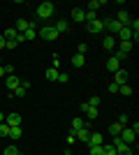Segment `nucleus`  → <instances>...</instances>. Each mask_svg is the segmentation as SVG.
Instances as JSON below:
<instances>
[{"label":"nucleus","instance_id":"c756f323","mask_svg":"<svg viewBox=\"0 0 139 155\" xmlns=\"http://www.w3.org/2000/svg\"><path fill=\"white\" fill-rule=\"evenodd\" d=\"M0 137H9V125L0 123Z\"/></svg>","mask_w":139,"mask_h":155},{"label":"nucleus","instance_id":"dca6fc26","mask_svg":"<svg viewBox=\"0 0 139 155\" xmlns=\"http://www.w3.org/2000/svg\"><path fill=\"white\" fill-rule=\"evenodd\" d=\"M107 70H109V72L114 74V72H118V70H121V63H118V60H116V58L111 56V58L107 60Z\"/></svg>","mask_w":139,"mask_h":155},{"label":"nucleus","instance_id":"72a5a7b5","mask_svg":"<svg viewBox=\"0 0 139 155\" xmlns=\"http://www.w3.org/2000/svg\"><path fill=\"white\" fill-rule=\"evenodd\" d=\"M118 125H123V127H127V125H130V118H127L125 114H123V116L118 118Z\"/></svg>","mask_w":139,"mask_h":155},{"label":"nucleus","instance_id":"39448f33","mask_svg":"<svg viewBox=\"0 0 139 155\" xmlns=\"http://www.w3.org/2000/svg\"><path fill=\"white\" fill-rule=\"evenodd\" d=\"M114 84L116 86H125L127 84V72L123 70V67H121L118 72H114Z\"/></svg>","mask_w":139,"mask_h":155},{"label":"nucleus","instance_id":"49530a36","mask_svg":"<svg viewBox=\"0 0 139 155\" xmlns=\"http://www.w3.org/2000/svg\"><path fill=\"white\" fill-rule=\"evenodd\" d=\"M0 65H2V58H0Z\"/></svg>","mask_w":139,"mask_h":155},{"label":"nucleus","instance_id":"423d86ee","mask_svg":"<svg viewBox=\"0 0 139 155\" xmlns=\"http://www.w3.org/2000/svg\"><path fill=\"white\" fill-rule=\"evenodd\" d=\"M5 86L9 88V91H14V88H19V86H21V79L16 77V74H9V77H5Z\"/></svg>","mask_w":139,"mask_h":155},{"label":"nucleus","instance_id":"a878e982","mask_svg":"<svg viewBox=\"0 0 139 155\" xmlns=\"http://www.w3.org/2000/svg\"><path fill=\"white\" fill-rule=\"evenodd\" d=\"M16 35H19V32L14 30V28H7V30L2 32V37H5V39H16Z\"/></svg>","mask_w":139,"mask_h":155},{"label":"nucleus","instance_id":"79ce46f5","mask_svg":"<svg viewBox=\"0 0 139 155\" xmlns=\"http://www.w3.org/2000/svg\"><path fill=\"white\" fill-rule=\"evenodd\" d=\"M21 88H23V91H28V88H30V81H23V79H21Z\"/></svg>","mask_w":139,"mask_h":155},{"label":"nucleus","instance_id":"c9c22d12","mask_svg":"<svg viewBox=\"0 0 139 155\" xmlns=\"http://www.w3.org/2000/svg\"><path fill=\"white\" fill-rule=\"evenodd\" d=\"M88 107H95V109H98V104H100V97H91V100H88Z\"/></svg>","mask_w":139,"mask_h":155},{"label":"nucleus","instance_id":"e433bc0d","mask_svg":"<svg viewBox=\"0 0 139 155\" xmlns=\"http://www.w3.org/2000/svg\"><path fill=\"white\" fill-rule=\"evenodd\" d=\"M16 46H19V44H16L14 39H7V42H5V49H16Z\"/></svg>","mask_w":139,"mask_h":155},{"label":"nucleus","instance_id":"b1692460","mask_svg":"<svg viewBox=\"0 0 139 155\" xmlns=\"http://www.w3.org/2000/svg\"><path fill=\"white\" fill-rule=\"evenodd\" d=\"M2 155H21V153H19L16 146H5V148H2Z\"/></svg>","mask_w":139,"mask_h":155},{"label":"nucleus","instance_id":"f257e3e1","mask_svg":"<svg viewBox=\"0 0 139 155\" xmlns=\"http://www.w3.org/2000/svg\"><path fill=\"white\" fill-rule=\"evenodd\" d=\"M53 12H56V5H53V2H42V5L37 7V19L46 21V19L53 16Z\"/></svg>","mask_w":139,"mask_h":155},{"label":"nucleus","instance_id":"5701e85b","mask_svg":"<svg viewBox=\"0 0 139 155\" xmlns=\"http://www.w3.org/2000/svg\"><path fill=\"white\" fill-rule=\"evenodd\" d=\"M121 132H123V125H118V123H114L111 127H109V134H111V137H118Z\"/></svg>","mask_w":139,"mask_h":155},{"label":"nucleus","instance_id":"f704fd0d","mask_svg":"<svg viewBox=\"0 0 139 155\" xmlns=\"http://www.w3.org/2000/svg\"><path fill=\"white\" fill-rule=\"evenodd\" d=\"M74 141H77V132L70 130V134H67V143H74Z\"/></svg>","mask_w":139,"mask_h":155},{"label":"nucleus","instance_id":"58836bf2","mask_svg":"<svg viewBox=\"0 0 139 155\" xmlns=\"http://www.w3.org/2000/svg\"><path fill=\"white\" fill-rule=\"evenodd\" d=\"M2 67H5V77H9V74H14V67H12V65H2Z\"/></svg>","mask_w":139,"mask_h":155},{"label":"nucleus","instance_id":"9d476101","mask_svg":"<svg viewBox=\"0 0 139 155\" xmlns=\"http://www.w3.org/2000/svg\"><path fill=\"white\" fill-rule=\"evenodd\" d=\"M104 143V137L100 132H91V139H88V146H102Z\"/></svg>","mask_w":139,"mask_h":155},{"label":"nucleus","instance_id":"8fccbe9b","mask_svg":"<svg viewBox=\"0 0 139 155\" xmlns=\"http://www.w3.org/2000/svg\"><path fill=\"white\" fill-rule=\"evenodd\" d=\"M0 155H2V153H0Z\"/></svg>","mask_w":139,"mask_h":155},{"label":"nucleus","instance_id":"4468645a","mask_svg":"<svg viewBox=\"0 0 139 155\" xmlns=\"http://www.w3.org/2000/svg\"><path fill=\"white\" fill-rule=\"evenodd\" d=\"M53 28H56V32L60 35V32H67V30H70V23H67L65 19H60V21H56V23H53Z\"/></svg>","mask_w":139,"mask_h":155},{"label":"nucleus","instance_id":"6e6552de","mask_svg":"<svg viewBox=\"0 0 139 155\" xmlns=\"http://www.w3.org/2000/svg\"><path fill=\"white\" fill-rule=\"evenodd\" d=\"M5 123L9 125V127H19L21 125V116L14 111V114H9V116H5Z\"/></svg>","mask_w":139,"mask_h":155},{"label":"nucleus","instance_id":"0eeeda50","mask_svg":"<svg viewBox=\"0 0 139 155\" xmlns=\"http://www.w3.org/2000/svg\"><path fill=\"white\" fill-rule=\"evenodd\" d=\"M88 32H95V35H98V32H102L104 30V21H100V19H95V21H91V23H88Z\"/></svg>","mask_w":139,"mask_h":155},{"label":"nucleus","instance_id":"393cba45","mask_svg":"<svg viewBox=\"0 0 139 155\" xmlns=\"http://www.w3.org/2000/svg\"><path fill=\"white\" fill-rule=\"evenodd\" d=\"M102 5H104V2H98V0H91V2L86 5V9H91V12H98V9H100Z\"/></svg>","mask_w":139,"mask_h":155},{"label":"nucleus","instance_id":"de8ad7c7","mask_svg":"<svg viewBox=\"0 0 139 155\" xmlns=\"http://www.w3.org/2000/svg\"><path fill=\"white\" fill-rule=\"evenodd\" d=\"M0 153H2V148H0Z\"/></svg>","mask_w":139,"mask_h":155},{"label":"nucleus","instance_id":"f8f14e48","mask_svg":"<svg viewBox=\"0 0 139 155\" xmlns=\"http://www.w3.org/2000/svg\"><path fill=\"white\" fill-rule=\"evenodd\" d=\"M116 21H118L121 26H130V21H132V19H130V14H127L125 9H121V12L116 14Z\"/></svg>","mask_w":139,"mask_h":155},{"label":"nucleus","instance_id":"a211bd4d","mask_svg":"<svg viewBox=\"0 0 139 155\" xmlns=\"http://www.w3.org/2000/svg\"><path fill=\"white\" fill-rule=\"evenodd\" d=\"M44 77L49 79V81H56V79H58V70H56V67H49V70L44 72Z\"/></svg>","mask_w":139,"mask_h":155},{"label":"nucleus","instance_id":"473e14b6","mask_svg":"<svg viewBox=\"0 0 139 155\" xmlns=\"http://www.w3.org/2000/svg\"><path fill=\"white\" fill-rule=\"evenodd\" d=\"M86 12V23H91V21H95L98 16H95V12H91V9H84Z\"/></svg>","mask_w":139,"mask_h":155},{"label":"nucleus","instance_id":"f03ea898","mask_svg":"<svg viewBox=\"0 0 139 155\" xmlns=\"http://www.w3.org/2000/svg\"><path fill=\"white\" fill-rule=\"evenodd\" d=\"M37 37L46 39V42H53V39H58V32L53 26H40L37 28Z\"/></svg>","mask_w":139,"mask_h":155},{"label":"nucleus","instance_id":"20e7f679","mask_svg":"<svg viewBox=\"0 0 139 155\" xmlns=\"http://www.w3.org/2000/svg\"><path fill=\"white\" fill-rule=\"evenodd\" d=\"M121 141H123V143H127V146H132V143H134V139H137V134H134V132H132V130H130V127H123V132H121Z\"/></svg>","mask_w":139,"mask_h":155},{"label":"nucleus","instance_id":"a18cd8bd","mask_svg":"<svg viewBox=\"0 0 139 155\" xmlns=\"http://www.w3.org/2000/svg\"><path fill=\"white\" fill-rule=\"evenodd\" d=\"M0 123H5V114L2 111H0Z\"/></svg>","mask_w":139,"mask_h":155},{"label":"nucleus","instance_id":"2f4dec72","mask_svg":"<svg viewBox=\"0 0 139 155\" xmlns=\"http://www.w3.org/2000/svg\"><path fill=\"white\" fill-rule=\"evenodd\" d=\"M114 58L118 60V63H123V60L127 58V53H123V51H118V49H116V53H114Z\"/></svg>","mask_w":139,"mask_h":155},{"label":"nucleus","instance_id":"aec40b11","mask_svg":"<svg viewBox=\"0 0 139 155\" xmlns=\"http://www.w3.org/2000/svg\"><path fill=\"white\" fill-rule=\"evenodd\" d=\"M116 46H118V51H123V53H130V51H132V42H121V44H116Z\"/></svg>","mask_w":139,"mask_h":155},{"label":"nucleus","instance_id":"bb28decb","mask_svg":"<svg viewBox=\"0 0 139 155\" xmlns=\"http://www.w3.org/2000/svg\"><path fill=\"white\" fill-rule=\"evenodd\" d=\"M21 134H23V130H21V125H19V127H9V137H12V139H19Z\"/></svg>","mask_w":139,"mask_h":155},{"label":"nucleus","instance_id":"412c9836","mask_svg":"<svg viewBox=\"0 0 139 155\" xmlns=\"http://www.w3.org/2000/svg\"><path fill=\"white\" fill-rule=\"evenodd\" d=\"M88 153L91 155H104V143L102 146H88Z\"/></svg>","mask_w":139,"mask_h":155},{"label":"nucleus","instance_id":"cd10ccee","mask_svg":"<svg viewBox=\"0 0 139 155\" xmlns=\"http://www.w3.org/2000/svg\"><path fill=\"white\" fill-rule=\"evenodd\" d=\"M118 93H121V95H125V97H130V95H132V88H130V86H118Z\"/></svg>","mask_w":139,"mask_h":155},{"label":"nucleus","instance_id":"7c9ffc66","mask_svg":"<svg viewBox=\"0 0 139 155\" xmlns=\"http://www.w3.org/2000/svg\"><path fill=\"white\" fill-rule=\"evenodd\" d=\"M56 81L65 84V81H70V74H67V72H58V79H56Z\"/></svg>","mask_w":139,"mask_h":155},{"label":"nucleus","instance_id":"4be33fe9","mask_svg":"<svg viewBox=\"0 0 139 155\" xmlns=\"http://www.w3.org/2000/svg\"><path fill=\"white\" fill-rule=\"evenodd\" d=\"M81 127H86V120H84V118H74L72 120V130L77 132V130H81Z\"/></svg>","mask_w":139,"mask_h":155},{"label":"nucleus","instance_id":"4c0bfd02","mask_svg":"<svg viewBox=\"0 0 139 155\" xmlns=\"http://www.w3.org/2000/svg\"><path fill=\"white\" fill-rule=\"evenodd\" d=\"M51 67H56V70H58V67H60V56H58V53L53 56V63H51Z\"/></svg>","mask_w":139,"mask_h":155},{"label":"nucleus","instance_id":"2eb2a0df","mask_svg":"<svg viewBox=\"0 0 139 155\" xmlns=\"http://www.w3.org/2000/svg\"><path fill=\"white\" fill-rule=\"evenodd\" d=\"M28 28H30V21H23V19H19V21H16V26H14V30H16V32L21 35V32H26Z\"/></svg>","mask_w":139,"mask_h":155},{"label":"nucleus","instance_id":"c85d7f7f","mask_svg":"<svg viewBox=\"0 0 139 155\" xmlns=\"http://www.w3.org/2000/svg\"><path fill=\"white\" fill-rule=\"evenodd\" d=\"M84 114H86V116L91 118V120H93V118H98V109H95V107H88V109L84 111Z\"/></svg>","mask_w":139,"mask_h":155},{"label":"nucleus","instance_id":"ddd939ff","mask_svg":"<svg viewBox=\"0 0 139 155\" xmlns=\"http://www.w3.org/2000/svg\"><path fill=\"white\" fill-rule=\"evenodd\" d=\"M102 46H104L107 51H114V49H116V37H114V35H107V37L102 39Z\"/></svg>","mask_w":139,"mask_h":155},{"label":"nucleus","instance_id":"7ed1b4c3","mask_svg":"<svg viewBox=\"0 0 139 155\" xmlns=\"http://www.w3.org/2000/svg\"><path fill=\"white\" fill-rule=\"evenodd\" d=\"M121 28H123V26H121V23H118L116 19H107V21H104V30L109 32V35H114V37L118 35V30H121Z\"/></svg>","mask_w":139,"mask_h":155},{"label":"nucleus","instance_id":"ea45409f","mask_svg":"<svg viewBox=\"0 0 139 155\" xmlns=\"http://www.w3.org/2000/svg\"><path fill=\"white\" fill-rule=\"evenodd\" d=\"M86 51H88V44H79V51H77V53H81V56H86Z\"/></svg>","mask_w":139,"mask_h":155},{"label":"nucleus","instance_id":"f3484780","mask_svg":"<svg viewBox=\"0 0 139 155\" xmlns=\"http://www.w3.org/2000/svg\"><path fill=\"white\" fill-rule=\"evenodd\" d=\"M72 65L79 70V67H84V65H86V58H84L81 53H74V56H72Z\"/></svg>","mask_w":139,"mask_h":155},{"label":"nucleus","instance_id":"a19ab883","mask_svg":"<svg viewBox=\"0 0 139 155\" xmlns=\"http://www.w3.org/2000/svg\"><path fill=\"white\" fill-rule=\"evenodd\" d=\"M109 93H118V86L114 84V81H111V84H109Z\"/></svg>","mask_w":139,"mask_h":155},{"label":"nucleus","instance_id":"1a4fd4ad","mask_svg":"<svg viewBox=\"0 0 139 155\" xmlns=\"http://www.w3.org/2000/svg\"><path fill=\"white\" fill-rule=\"evenodd\" d=\"M72 19L77 21V23H86V12H84L81 7H74L72 9Z\"/></svg>","mask_w":139,"mask_h":155},{"label":"nucleus","instance_id":"9b49d317","mask_svg":"<svg viewBox=\"0 0 139 155\" xmlns=\"http://www.w3.org/2000/svg\"><path fill=\"white\" fill-rule=\"evenodd\" d=\"M77 139L79 141H84V143H88V139H91V127H81V130H77Z\"/></svg>","mask_w":139,"mask_h":155},{"label":"nucleus","instance_id":"c03bdc74","mask_svg":"<svg viewBox=\"0 0 139 155\" xmlns=\"http://www.w3.org/2000/svg\"><path fill=\"white\" fill-rule=\"evenodd\" d=\"M0 77H5V67L2 65H0Z\"/></svg>","mask_w":139,"mask_h":155},{"label":"nucleus","instance_id":"6ab92c4d","mask_svg":"<svg viewBox=\"0 0 139 155\" xmlns=\"http://www.w3.org/2000/svg\"><path fill=\"white\" fill-rule=\"evenodd\" d=\"M21 35H23V39H26V42H30V39L37 37V30H35V28H28V30H26V32H21Z\"/></svg>","mask_w":139,"mask_h":155},{"label":"nucleus","instance_id":"37998d69","mask_svg":"<svg viewBox=\"0 0 139 155\" xmlns=\"http://www.w3.org/2000/svg\"><path fill=\"white\" fill-rule=\"evenodd\" d=\"M5 42H7V39L2 37V32H0V49H5Z\"/></svg>","mask_w":139,"mask_h":155},{"label":"nucleus","instance_id":"09e8293b","mask_svg":"<svg viewBox=\"0 0 139 155\" xmlns=\"http://www.w3.org/2000/svg\"><path fill=\"white\" fill-rule=\"evenodd\" d=\"M65 155H70V153H65Z\"/></svg>","mask_w":139,"mask_h":155}]
</instances>
